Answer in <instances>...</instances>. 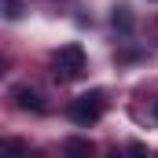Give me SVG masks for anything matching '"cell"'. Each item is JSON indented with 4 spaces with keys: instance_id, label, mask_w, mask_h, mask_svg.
Masks as SVG:
<instances>
[{
    "instance_id": "obj_1",
    "label": "cell",
    "mask_w": 158,
    "mask_h": 158,
    "mask_svg": "<svg viewBox=\"0 0 158 158\" xmlns=\"http://www.w3.org/2000/svg\"><path fill=\"white\" fill-rule=\"evenodd\" d=\"M88 70V59H85V48L81 44H63L55 55H52V77L59 85H70V81L85 77Z\"/></svg>"
},
{
    "instance_id": "obj_2",
    "label": "cell",
    "mask_w": 158,
    "mask_h": 158,
    "mask_svg": "<svg viewBox=\"0 0 158 158\" xmlns=\"http://www.w3.org/2000/svg\"><path fill=\"white\" fill-rule=\"evenodd\" d=\"M103 107H107L103 92H85V96H77L70 103V121L81 125V129H88V125H96V121L103 118Z\"/></svg>"
},
{
    "instance_id": "obj_3",
    "label": "cell",
    "mask_w": 158,
    "mask_h": 158,
    "mask_svg": "<svg viewBox=\"0 0 158 158\" xmlns=\"http://www.w3.org/2000/svg\"><path fill=\"white\" fill-rule=\"evenodd\" d=\"M11 99H15V107L26 110V114H44V110H48L44 92L33 88V85H15V88H11Z\"/></svg>"
},
{
    "instance_id": "obj_4",
    "label": "cell",
    "mask_w": 158,
    "mask_h": 158,
    "mask_svg": "<svg viewBox=\"0 0 158 158\" xmlns=\"http://www.w3.org/2000/svg\"><path fill=\"white\" fill-rule=\"evenodd\" d=\"M63 151H66V155H92L96 147H92V140H77V136H74V140L63 143Z\"/></svg>"
}]
</instances>
